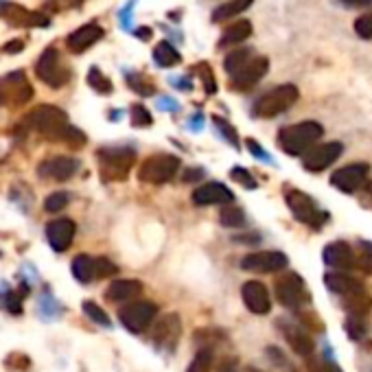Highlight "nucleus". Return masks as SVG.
Returning <instances> with one entry per match:
<instances>
[{"label": "nucleus", "mask_w": 372, "mask_h": 372, "mask_svg": "<svg viewBox=\"0 0 372 372\" xmlns=\"http://www.w3.org/2000/svg\"><path fill=\"white\" fill-rule=\"evenodd\" d=\"M324 127L318 121H303L289 127H283L278 131V147L289 153V155H300L314 149L316 142L322 138Z\"/></svg>", "instance_id": "obj_1"}, {"label": "nucleus", "mask_w": 372, "mask_h": 372, "mask_svg": "<svg viewBox=\"0 0 372 372\" xmlns=\"http://www.w3.org/2000/svg\"><path fill=\"white\" fill-rule=\"evenodd\" d=\"M27 123L35 131H40L42 136L51 138V140H59V142L64 140L66 131L70 129L68 114L64 110H59V107H55V105H38L27 116Z\"/></svg>", "instance_id": "obj_2"}, {"label": "nucleus", "mask_w": 372, "mask_h": 372, "mask_svg": "<svg viewBox=\"0 0 372 372\" xmlns=\"http://www.w3.org/2000/svg\"><path fill=\"white\" fill-rule=\"evenodd\" d=\"M298 99H300V90L294 86V83H285V86L274 88L263 94L261 99H256L252 112H254V116H259V118H274V116L289 110Z\"/></svg>", "instance_id": "obj_3"}, {"label": "nucleus", "mask_w": 372, "mask_h": 372, "mask_svg": "<svg viewBox=\"0 0 372 372\" xmlns=\"http://www.w3.org/2000/svg\"><path fill=\"white\" fill-rule=\"evenodd\" d=\"M97 158L105 179H125L136 160V151L129 147H103L97 151Z\"/></svg>", "instance_id": "obj_4"}, {"label": "nucleus", "mask_w": 372, "mask_h": 372, "mask_svg": "<svg viewBox=\"0 0 372 372\" xmlns=\"http://www.w3.org/2000/svg\"><path fill=\"white\" fill-rule=\"evenodd\" d=\"M179 169V158L171 153H153L147 160H142L138 177L147 184H166L175 177Z\"/></svg>", "instance_id": "obj_5"}, {"label": "nucleus", "mask_w": 372, "mask_h": 372, "mask_svg": "<svg viewBox=\"0 0 372 372\" xmlns=\"http://www.w3.org/2000/svg\"><path fill=\"white\" fill-rule=\"evenodd\" d=\"M274 292H276V298H278V303L287 309H303L311 300L303 276H298L294 272L283 274L281 278L276 281Z\"/></svg>", "instance_id": "obj_6"}, {"label": "nucleus", "mask_w": 372, "mask_h": 372, "mask_svg": "<svg viewBox=\"0 0 372 372\" xmlns=\"http://www.w3.org/2000/svg\"><path fill=\"white\" fill-rule=\"evenodd\" d=\"M35 75H38L46 86H51V88H62L68 83L70 79V70L62 64V57H59V51L57 49H46L40 59H38V64H35Z\"/></svg>", "instance_id": "obj_7"}, {"label": "nucleus", "mask_w": 372, "mask_h": 372, "mask_svg": "<svg viewBox=\"0 0 372 372\" xmlns=\"http://www.w3.org/2000/svg\"><path fill=\"white\" fill-rule=\"evenodd\" d=\"M155 316H158V307L149 303V300H136V303H129L118 311L121 324L131 333L147 331L149 324L155 320Z\"/></svg>", "instance_id": "obj_8"}, {"label": "nucleus", "mask_w": 372, "mask_h": 372, "mask_svg": "<svg viewBox=\"0 0 372 372\" xmlns=\"http://www.w3.org/2000/svg\"><path fill=\"white\" fill-rule=\"evenodd\" d=\"M287 206H289V210L294 212V217L300 221V223H307L311 228H320L324 221H327V215H324L318 204L311 199L307 193H303V190H287Z\"/></svg>", "instance_id": "obj_9"}, {"label": "nucleus", "mask_w": 372, "mask_h": 372, "mask_svg": "<svg viewBox=\"0 0 372 372\" xmlns=\"http://www.w3.org/2000/svg\"><path fill=\"white\" fill-rule=\"evenodd\" d=\"M368 175H370V166L366 162L346 164L331 175V184L335 188H340L342 193L353 195L359 188H364V184L368 182Z\"/></svg>", "instance_id": "obj_10"}, {"label": "nucleus", "mask_w": 372, "mask_h": 372, "mask_svg": "<svg viewBox=\"0 0 372 372\" xmlns=\"http://www.w3.org/2000/svg\"><path fill=\"white\" fill-rule=\"evenodd\" d=\"M287 254L283 252H274V250H265V252H252V254H245L241 259V267L248 272H256V274H274L287 267Z\"/></svg>", "instance_id": "obj_11"}, {"label": "nucleus", "mask_w": 372, "mask_h": 372, "mask_svg": "<svg viewBox=\"0 0 372 372\" xmlns=\"http://www.w3.org/2000/svg\"><path fill=\"white\" fill-rule=\"evenodd\" d=\"M344 151L342 142H324V145H318L314 149H309L303 158L305 169L311 173H320L340 158Z\"/></svg>", "instance_id": "obj_12"}, {"label": "nucleus", "mask_w": 372, "mask_h": 372, "mask_svg": "<svg viewBox=\"0 0 372 372\" xmlns=\"http://www.w3.org/2000/svg\"><path fill=\"white\" fill-rule=\"evenodd\" d=\"M267 68H270V59L267 57H254L252 62L241 70V73H237L234 77H230V88L237 90V92H248L256 86V83L267 75Z\"/></svg>", "instance_id": "obj_13"}, {"label": "nucleus", "mask_w": 372, "mask_h": 372, "mask_svg": "<svg viewBox=\"0 0 372 372\" xmlns=\"http://www.w3.org/2000/svg\"><path fill=\"white\" fill-rule=\"evenodd\" d=\"M77 171H79V160L68 158V155H55V158L40 162L38 166V175L42 179H55V182L70 179Z\"/></svg>", "instance_id": "obj_14"}, {"label": "nucleus", "mask_w": 372, "mask_h": 372, "mask_svg": "<svg viewBox=\"0 0 372 372\" xmlns=\"http://www.w3.org/2000/svg\"><path fill=\"white\" fill-rule=\"evenodd\" d=\"M324 263L335 272H346L357 267V254L353 245H348L346 241H333L324 248Z\"/></svg>", "instance_id": "obj_15"}, {"label": "nucleus", "mask_w": 372, "mask_h": 372, "mask_svg": "<svg viewBox=\"0 0 372 372\" xmlns=\"http://www.w3.org/2000/svg\"><path fill=\"white\" fill-rule=\"evenodd\" d=\"M241 296H243L245 307L252 311V314H256V316L270 314V309H272L270 292H267V287L263 285L261 281H248L241 287Z\"/></svg>", "instance_id": "obj_16"}, {"label": "nucleus", "mask_w": 372, "mask_h": 372, "mask_svg": "<svg viewBox=\"0 0 372 372\" xmlns=\"http://www.w3.org/2000/svg\"><path fill=\"white\" fill-rule=\"evenodd\" d=\"M281 327L285 331V340L289 342L294 353H298L305 359H309L316 353V342H314V338H311V333L300 327L298 322H283Z\"/></svg>", "instance_id": "obj_17"}, {"label": "nucleus", "mask_w": 372, "mask_h": 372, "mask_svg": "<svg viewBox=\"0 0 372 372\" xmlns=\"http://www.w3.org/2000/svg\"><path fill=\"white\" fill-rule=\"evenodd\" d=\"M77 232L75 221L70 219H53L49 226H46V241L55 252H66L70 248Z\"/></svg>", "instance_id": "obj_18"}, {"label": "nucleus", "mask_w": 372, "mask_h": 372, "mask_svg": "<svg viewBox=\"0 0 372 372\" xmlns=\"http://www.w3.org/2000/svg\"><path fill=\"white\" fill-rule=\"evenodd\" d=\"M234 195L226 184L208 182L193 190V204L195 206H219V204H232Z\"/></svg>", "instance_id": "obj_19"}, {"label": "nucleus", "mask_w": 372, "mask_h": 372, "mask_svg": "<svg viewBox=\"0 0 372 372\" xmlns=\"http://www.w3.org/2000/svg\"><path fill=\"white\" fill-rule=\"evenodd\" d=\"M179 335H182V322H179V316L177 314H169V316L160 318V322L155 324L153 342L171 351V348L179 342Z\"/></svg>", "instance_id": "obj_20"}, {"label": "nucleus", "mask_w": 372, "mask_h": 372, "mask_svg": "<svg viewBox=\"0 0 372 372\" xmlns=\"http://www.w3.org/2000/svg\"><path fill=\"white\" fill-rule=\"evenodd\" d=\"M101 38H103V29L92 22V25H83L77 31L70 33L66 40V46L70 53H83L86 49H90L94 42H99Z\"/></svg>", "instance_id": "obj_21"}, {"label": "nucleus", "mask_w": 372, "mask_h": 372, "mask_svg": "<svg viewBox=\"0 0 372 372\" xmlns=\"http://www.w3.org/2000/svg\"><path fill=\"white\" fill-rule=\"evenodd\" d=\"M324 283H327V287L333 294H338L342 298L364 292V283L351 274H344V272H329L327 276H324Z\"/></svg>", "instance_id": "obj_22"}, {"label": "nucleus", "mask_w": 372, "mask_h": 372, "mask_svg": "<svg viewBox=\"0 0 372 372\" xmlns=\"http://www.w3.org/2000/svg\"><path fill=\"white\" fill-rule=\"evenodd\" d=\"M142 294V283L134 278H125V281H114L107 287L105 298L112 300V303H125V300H134Z\"/></svg>", "instance_id": "obj_23"}, {"label": "nucleus", "mask_w": 372, "mask_h": 372, "mask_svg": "<svg viewBox=\"0 0 372 372\" xmlns=\"http://www.w3.org/2000/svg\"><path fill=\"white\" fill-rule=\"evenodd\" d=\"M256 55H254V51L252 49H248V46H241V49H234V51H230L226 55V59H223V68H226V73L230 75V77H234L237 73H241V70L254 59Z\"/></svg>", "instance_id": "obj_24"}, {"label": "nucleus", "mask_w": 372, "mask_h": 372, "mask_svg": "<svg viewBox=\"0 0 372 372\" xmlns=\"http://www.w3.org/2000/svg\"><path fill=\"white\" fill-rule=\"evenodd\" d=\"M3 83H5V86H9L16 103H25V101H29L33 97V88L29 86V81L25 79V73H22V70H16V73L7 75Z\"/></svg>", "instance_id": "obj_25"}, {"label": "nucleus", "mask_w": 372, "mask_h": 372, "mask_svg": "<svg viewBox=\"0 0 372 372\" xmlns=\"http://www.w3.org/2000/svg\"><path fill=\"white\" fill-rule=\"evenodd\" d=\"M342 307L346 309V314L348 316H353V318H364L370 314V309H372V298L362 292V294H353V296H346L342 298Z\"/></svg>", "instance_id": "obj_26"}, {"label": "nucleus", "mask_w": 372, "mask_h": 372, "mask_svg": "<svg viewBox=\"0 0 372 372\" xmlns=\"http://www.w3.org/2000/svg\"><path fill=\"white\" fill-rule=\"evenodd\" d=\"M250 35H252V22L250 20H239V22H234V25H230L226 29V33L221 35V40H219V46H221V49H226V46L241 44V42H245L250 38Z\"/></svg>", "instance_id": "obj_27"}, {"label": "nucleus", "mask_w": 372, "mask_h": 372, "mask_svg": "<svg viewBox=\"0 0 372 372\" xmlns=\"http://www.w3.org/2000/svg\"><path fill=\"white\" fill-rule=\"evenodd\" d=\"M73 276L81 285H88L92 278H97V259H92L88 254L75 256L73 259Z\"/></svg>", "instance_id": "obj_28"}, {"label": "nucleus", "mask_w": 372, "mask_h": 372, "mask_svg": "<svg viewBox=\"0 0 372 372\" xmlns=\"http://www.w3.org/2000/svg\"><path fill=\"white\" fill-rule=\"evenodd\" d=\"M153 62H155V66H160V68H171V66H177L179 62H182V55L177 53V49L173 44L160 42L153 49Z\"/></svg>", "instance_id": "obj_29"}, {"label": "nucleus", "mask_w": 372, "mask_h": 372, "mask_svg": "<svg viewBox=\"0 0 372 372\" xmlns=\"http://www.w3.org/2000/svg\"><path fill=\"white\" fill-rule=\"evenodd\" d=\"M252 5V0H228V3L219 5L212 11V22H226L234 16H239L241 11H248V7Z\"/></svg>", "instance_id": "obj_30"}, {"label": "nucleus", "mask_w": 372, "mask_h": 372, "mask_svg": "<svg viewBox=\"0 0 372 372\" xmlns=\"http://www.w3.org/2000/svg\"><path fill=\"white\" fill-rule=\"evenodd\" d=\"M125 77H127V86L136 94H140V97H151V94L155 92L153 83L147 77H142L140 73H125Z\"/></svg>", "instance_id": "obj_31"}, {"label": "nucleus", "mask_w": 372, "mask_h": 372, "mask_svg": "<svg viewBox=\"0 0 372 372\" xmlns=\"http://www.w3.org/2000/svg\"><path fill=\"white\" fill-rule=\"evenodd\" d=\"M219 221L226 228H243L245 226V215L239 206H232V204H230V206H226L219 212Z\"/></svg>", "instance_id": "obj_32"}, {"label": "nucleus", "mask_w": 372, "mask_h": 372, "mask_svg": "<svg viewBox=\"0 0 372 372\" xmlns=\"http://www.w3.org/2000/svg\"><path fill=\"white\" fill-rule=\"evenodd\" d=\"M88 86H90L94 92H99V94H110V92H112V81L107 79L97 66H92V68L88 70Z\"/></svg>", "instance_id": "obj_33"}, {"label": "nucleus", "mask_w": 372, "mask_h": 372, "mask_svg": "<svg viewBox=\"0 0 372 372\" xmlns=\"http://www.w3.org/2000/svg\"><path fill=\"white\" fill-rule=\"evenodd\" d=\"M83 314H86L94 324H99V327H112V320L107 318L105 311L97 305V303H83Z\"/></svg>", "instance_id": "obj_34"}, {"label": "nucleus", "mask_w": 372, "mask_h": 372, "mask_svg": "<svg viewBox=\"0 0 372 372\" xmlns=\"http://www.w3.org/2000/svg\"><path fill=\"white\" fill-rule=\"evenodd\" d=\"M210 370H212V351L210 348H201L193 362H190L188 372H210Z\"/></svg>", "instance_id": "obj_35"}, {"label": "nucleus", "mask_w": 372, "mask_h": 372, "mask_svg": "<svg viewBox=\"0 0 372 372\" xmlns=\"http://www.w3.org/2000/svg\"><path fill=\"white\" fill-rule=\"evenodd\" d=\"M212 125L217 127V131L219 134L230 142V145L234 147V149H239V136H237V131H234V127L226 121V118H221V116H212Z\"/></svg>", "instance_id": "obj_36"}, {"label": "nucleus", "mask_w": 372, "mask_h": 372, "mask_svg": "<svg viewBox=\"0 0 372 372\" xmlns=\"http://www.w3.org/2000/svg\"><path fill=\"white\" fill-rule=\"evenodd\" d=\"M307 372H342L340 366H335L329 359H324L320 355H311L307 359Z\"/></svg>", "instance_id": "obj_37"}, {"label": "nucleus", "mask_w": 372, "mask_h": 372, "mask_svg": "<svg viewBox=\"0 0 372 372\" xmlns=\"http://www.w3.org/2000/svg\"><path fill=\"white\" fill-rule=\"evenodd\" d=\"M344 329H346L348 338H351V340H362L364 335H366V320H364V318H353V316H348V318H346V324H344Z\"/></svg>", "instance_id": "obj_38"}, {"label": "nucleus", "mask_w": 372, "mask_h": 372, "mask_svg": "<svg viewBox=\"0 0 372 372\" xmlns=\"http://www.w3.org/2000/svg\"><path fill=\"white\" fill-rule=\"evenodd\" d=\"M195 73L199 75V79H201V83H204V90H206V94H215V92H217V83H215L212 68H210L206 62H201V64L195 68Z\"/></svg>", "instance_id": "obj_39"}, {"label": "nucleus", "mask_w": 372, "mask_h": 372, "mask_svg": "<svg viewBox=\"0 0 372 372\" xmlns=\"http://www.w3.org/2000/svg\"><path fill=\"white\" fill-rule=\"evenodd\" d=\"M38 311H40V316H42L44 320H53L55 316L62 314V307H59V305L55 303V298H51V296H42V298H40V303H38Z\"/></svg>", "instance_id": "obj_40"}, {"label": "nucleus", "mask_w": 372, "mask_h": 372, "mask_svg": "<svg viewBox=\"0 0 372 372\" xmlns=\"http://www.w3.org/2000/svg\"><path fill=\"white\" fill-rule=\"evenodd\" d=\"M153 118L145 105H131V125L134 127H149Z\"/></svg>", "instance_id": "obj_41"}, {"label": "nucleus", "mask_w": 372, "mask_h": 372, "mask_svg": "<svg viewBox=\"0 0 372 372\" xmlns=\"http://www.w3.org/2000/svg\"><path fill=\"white\" fill-rule=\"evenodd\" d=\"M230 177L234 179V182L241 184V186H245V188H256L254 175H252L248 169H243V166H234V169L230 171Z\"/></svg>", "instance_id": "obj_42"}, {"label": "nucleus", "mask_w": 372, "mask_h": 372, "mask_svg": "<svg viewBox=\"0 0 372 372\" xmlns=\"http://www.w3.org/2000/svg\"><path fill=\"white\" fill-rule=\"evenodd\" d=\"M68 206V193H51L44 201V208L49 212H59Z\"/></svg>", "instance_id": "obj_43"}, {"label": "nucleus", "mask_w": 372, "mask_h": 372, "mask_svg": "<svg viewBox=\"0 0 372 372\" xmlns=\"http://www.w3.org/2000/svg\"><path fill=\"white\" fill-rule=\"evenodd\" d=\"M355 31H357L359 38L372 40V11H370V14L359 16V18L355 20Z\"/></svg>", "instance_id": "obj_44"}, {"label": "nucleus", "mask_w": 372, "mask_h": 372, "mask_svg": "<svg viewBox=\"0 0 372 372\" xmlns=\"http://www.w3.org/2000/svg\"><path fill=\"white\" fill-rule=\"evenodd\" d=\"M357 270L372 274V245L364 243V250L357 254Z\"/></svg>", "instance_id": "obj_45"}, {"label": "nucleus", "mask_w": 372, "mask_h": 372, "mask_svg": "<svg viewBox=\"0 0 372 372\" xmlns=\"http://www.w3.org/2000/svg\"><path fill=\"white\" fill-rule=\"evenodd\" d=\"M116 272H118V267L110 259H105V256L97 259V276H99V278H107V276H114Z\"/></svg>", "instance_id": "obj_46"}, {"label": "nucleus", "mask_w": 372, "mask_h": 372, "mask_svg": "<svg viewBox=\"0 0 372 372\" xmlns=\"http://www.w3.org/2000/svg\"><path fill=\"white\" fill-rule=\"evenodd\" d=\"M248 149L256 155V158H261V160H265V162H272V155L265 151V149H261L259 147V142L254 140V138H248Z\"/></svg>", "instance_id": "obj_47"}, {"label": "nucleus", "mask_w": 372, "mask_h": 372, "mask_svg": "<svg viewBox=\"0 0 372 372\" xmlns=\"http://www.w3.org/2000/svg\"><path fill=\"white\" fill-rule=\"evenodd\" d=\"M134 5H136V0H129V3L121 11V25L127 31H134V29H131V7H134Z\"/></svg>", "instance_id": "obj_48"}, {"label": "nucleus", "mask_w": 372, "mask_h": 372, "mask_svg": "<svg viewBox=\"0 0 372 372\" xmlns=\"http://www.w3.org/2000/svg\"><path fill=\"white\" fill-rule=\"evenodd\" d=\"M359 201H362L364 208H372V179H368V182L364 184L362 195H359Z\"/></svg>", "instance_id": "obj_49"}, {"label": "nucleus", "mask_w": 372, "mask_h": 372, "mask_svg": "<svg viewBox=\"0 0 372 372\" xmlns=\"http://www.w3.org/2000/svg\"><path fill=\"white\" fill-rule=\"evenodd\" d=\"M171 86L179 88V90H190L193 86H190L188 77H171Z\"/></svg>", "instance_id": "obj_50"}, {"label": "nucleus", "mask_w": 372, "mask_h": 372, "mask_svg": "<svg viewBox=\"0 0 372 372\" xmlns=\"http://www.w3.org/2000/svg\"><path fill=\"white\" fill-rule=\"evenodd\" d=\"M201 177H204V171H201V169H188V171H184V175H182L184 182H195V179H201Z\"/></svg>", "instance_id": "obj_51"}, {"label": "nucleus", "mask_w": 372, "mask_h": 372, "mask_svg": "<svg viewBox=\"0 0 372 372\" xmlns=\"http://www.w3.org/2000/svg\"><path fill=\"white\" fill-rule=\"evenodd\" d=\"M217 372H239L237 370V362H234V359H223Z\"/></svg>", "instance_id": "obj_52"}, {"label": "nucleus", "mask_w": 372, "mask_h": 372, "mask_svg": "<svg viewBox=\"0 0 372 372\" xmlns=\"http://www.w3.org/2000/svg\"><path fill=\"white\" fill-rule=\"evenodd\" d=\"M158 107H160V110H177V103L171 101L169 97H162V99L158 101Z\"/></svg>", "instance_id": "obj_53"}, {"label": "nucleus", "mask_w": 372, "mask_h": 372, "mask_svg": "<svg viewBox=\"0 0 372 372\" xmlns=\"http://www.w3.org/2000/svg\"><path fill=\"white\" fill-rule=\"evenodd\" d=\"M346 7H370L372 0H342Z\"/></svg>", "instance_id": "obj_54"}, {"label": "nucleus", "mask_w": 372, "mask_h": 372, "mask_svg": "<svg viewBox=\"0 0 372 372\" xmlns=\"http://www.w3.org/2000/svg\"><path fill=\"white\" fill-rule=\"evenodd\" d=\"M134 33H136V38H140V40H151V29L149 27H140Z\"/></svg>", "instance_id": "obj_55"}, {"label": "nucleus", "mask_w": 372, "mask_h": 372, "mask_svg": "<svg viewBox=\"0 0 372 372\" xmlns=\"http://www.w3.org/2000/svg\"><path fill=\"white\" fill-rule=\"evenodd\" d=\"M22 51V42H9L5 46V53H20Z\"/></svg>", "instance_id": "obj_56"}, {"label": "nucleus", "mask_w": 372, "mask_h": 372, "mask_svg": "<svg viewBox=\"0 0 372 372\" xmlns=\"http://www.w3.org/2000/svg\"><path fill=\"white\" fill-rule=\"evenodd\" d=\"M190 127H197V129L201 127V116L199 114H197V118H190Z\"/></svg>", "instance_id": "obj_57"}, {"label": "nucleus", "mask_w": 372, "mask_h": 372, "mask_svg": "<svg viewBox=\"0 0 372 372\" xmlns=\"http://www.w3.org/2000/svg\"><path fill=\"white\" fill-rule=\"evenodd\" d=\"M243 372H263V370H259V368H252V366H250V368H245Z\"/></svg>", "instance_id": "obj_58"}, {"label": "nucleus", "mask_w": 372, "mask_h": 372, "mask_svg": "<svg viewBox=\"0 0 372 372\" xmlns=\"http://www.w3.org/2000/svg\"><path fill=\"white\" fill-rule=\"evenodd\" d=\"M5 101V94H3V90H0V103H3Z\"/></svg>", "instance_id": "obj_59"}]
</instances>
